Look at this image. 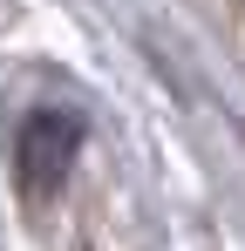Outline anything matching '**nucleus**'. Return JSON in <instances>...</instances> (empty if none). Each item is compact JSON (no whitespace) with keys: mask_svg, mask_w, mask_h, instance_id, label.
<instances>
[{"mask_svg":"<svg viewBox=\"0 0 245 251\" xmlns=\"http://www.w3.org/2000/svg\"><path fill=\"white\" fill-rule=\"evenodd\" d=\"M75 143H82V123H75V116L34 109V116L21 123V136H14V176H21V190H28V197H48V190L68 176Z\"/></svg>","mask_w":245,"mask_h":251,"instance_id":"obj_1","label":"nucleus"}]
</instances>
